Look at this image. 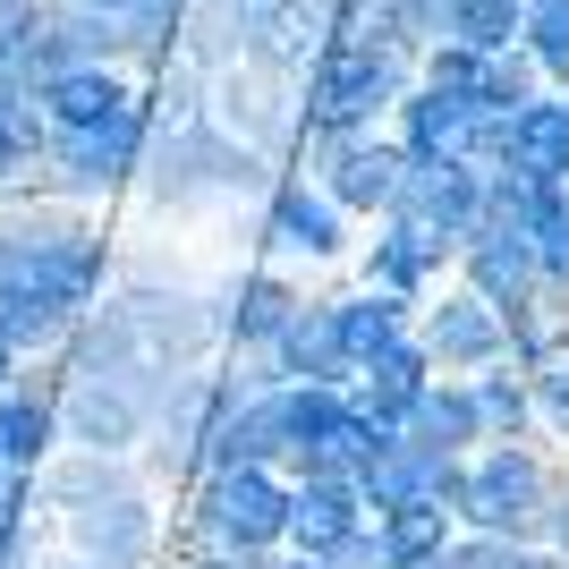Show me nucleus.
I'll use <instances>...</instances> for the list:
<instances>
[{"label": "nucleus", "mask_w": 569, "mask_h": 569, "mask_svg": "<svg viewBox=\"0 0 569 569\" xmlns=\"http://www.w3.org/2000/svg\"><path fill=\"white\" fill-rule=\"evenodd\" d=\"M0 366H9V340H0Z\"/></svg>", "instance_id": "nucleus-2"}, {"label": "nucleus", "mask_w": 569, "mask_h": 569, "mask_svg": "<svg viewBox=\"0 0 569 569\" xmlns=\"http://www.w3.org/2000/svg\"><path fill=\"white\" fill-rule=\"evenodd\" d=\"M34 442H43V408H0V451L34 459Z\"/></svg>", "instance_id": "nucleus-1"}]
</instances>
